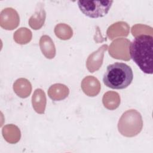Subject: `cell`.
I'll use <instances>...</instances> for the list:
<instances>
[{
  "label": "cell",
  "instance_id": "cell-2",
  "mask_svg": "<svg viewBox=\"0 0 153 153\" xmlns=\"http://www.w3.org/2000/svg\"><path fill=\"white\" fill-rule=\"evenodd\" d=\"M133 79V71L128 65L122 62H115L107 66L103 81L106 87L119 90L127 88Z\"/></svg>",
  "mask_w": 153,
  "mask_h": 153
},
{
  "label": "cell",
  "instance_id": "cell-1",
  "mask_svg": "<svg viewBox=\"0 0 153 153\" xmlns=\"http://www.w3.org/2000/svg\"><path fill=\"white\" fill-rule=\"evenodd\" d=\"M130 57L146 74L153 73V37L151 35L140 34L130 42L128 47Z\"/></svg>",
  "mask_w": 153,
  "mask_h": 153
},
{
  "label": "cell",
  "instance_id": "cell-4",
  "mask_svg": "<svg viewBox=\"0 0 153 153\" xmlns=\"http://www.w3.org/2000/svg\"><path fill=\"white\" fill-rule=\"evenodd\" d=\"M113 3L112 1H78L80 11L86 16L96 19L106 16Z\"/></svg>",
  "mask_w": 153,
  "mask_h": 153
},
{
  "label": "cell",
  "instance_id": "cell-6",
  "mask_svg": "<svg viewBox=\"0 0 153 153\" xmlns=\"http://www.w3.org/2000/svg\"><path fill=\"white\" fill-rule=\"evenodd\" d=\"M108 45H103L96 51L90 54L87 61V67L90 72L98 70L102 64L104 51L107 50Z\"/></svg>",
  "mask_w": 153,
  "mask_h": 153
},
{
  "label": "cell",
  "instance_id": "cell-11",
  "mask_svg": "<svg viewBox=\"0 0 153 153\" xmlns=\"http://www.w3.org/2000/svg\"><path fill=\"white\" fill-rule=\"evenodd\" d=\"M120 98L117 93L108 91L105 93L103 97V103L104 106L108 109L113 110L118 107L120 100H114Z\"/></svg>",
  "mask_w": 153,
  "mask_h": 153
},
{
  "label": "cell",
  "instance_id": "cell-10",
  "mask_svg": "<svg viewBox=\"0 0 153 153\" xmlns=\"http://www.w3.org/2000/svg\"><path fill=\"white\" fill-rule=\"evenodd\" d=\"M45 19V12L42 6H39L35 14L29 19V25L33 29H39L44 25Z\"/></svg>",
  "mask_w": 153,
  "mask_h": 153
},
{
  "label": "cell",
  "instance_id": "cell-8",
  "mask_svg": "<svg viewBox=\"0 0 153 153\" xmlns=\"http://www.w3.org/2000/svg\"><path fill=\"white\" fill-rule=\"evenodd\" d=\"M39 45L42 54L48 59H52L56 54V50L53 42L47 35L41 36Z\"/></svg>",
  "mask_w": 153,
  "mask_h": 153
},
{
  "label": "cell",
  "instance_id": "cell-7",
  "mask_svg": "<svg viewBox=\"0 0 153 153\" xmlns=\"http://www.w3.org/2000/svg\"><path fill=\"white\" fill-rule=\"evenodd\" d=\"M81 88L87 96H95L99 93L100 84L96 78L88 76L83 79L81 82Z\"/></svg>",
  "mask_w": 153,
  "mask_h": 153
},
{
  "label": "cell",
  "instance_id": "cell-3",
  "mask_svg": "<svg viewBox=\"0 0 153 153\" xmlns=\"http://www.w3.org/2000/svg\"><path fill=\"white\" fill-rule=\"evenodd\" d=\"M143 122L142 116L135 109H130L123 113L118 124V131L126 137L137 135L142 130Z\"/></svg>",
  "mask_w": 153,
  "mask_h": 153
},
{
  "label": "cell",
  "instance_id": "cell-9",
  "mask_svg": "<svg viewBox=\"0 0 153 153\" xmlns=\"http://www.w3.org/2000/svg\"><path fill=\"white\" fill-rule=\"evenodd\" d=\"M32 105L35 111L39 114L44 112L46 98L44 92L41 89H36L32 96Z\"/></svg>",
  "mask_w": 153,
  "mask_h": 153
},
{
  "label": "cell",
  "instance_id": "cell-12",
  "mask_svg": "<svg viewBox=\"0 0 153 153\" xmlns=\"http://www.w3.org/2000/svg\"><path fill=\"white\" fill-rule=\"evenodd\" d=\"M55 33L61 39H68L72 35L71 28L65 24H59L55 27Z\"/></svg>",
  "mask_w": 153,
  "mask_h": 153
},
{
  "label": "cell",
  "instance_id": "cell-5",
  "mask_svg": "<svg viewBox=\"0 0 153 153\" xmlns=\"http://www.w3.org/2000/svg\"><path fill=\"white\" fill-rule=\"evenodd\" d=\"M19 22V17L16 10L11 8L3 10L1 13V26L5 29L9 30L10 23L11 30L16 27Z\"/></svg>",
  "mask_w": 153,
  "mask_h": 153
}]
</instances>
